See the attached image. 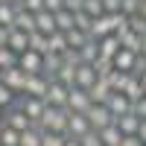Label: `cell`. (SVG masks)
<instances>
[{"mask_svg":"<svg viewBox=\"0 0 146 146\" xmlns=\"http://www.w3.org/2000/svg\"><path fill=\"white\" fill-rule=\"evenodd\" d=\"M67 123H70V111L67 108H47L41 123H35L32 129H38L41 135L44 131H56V135H67Z\"/></svg>","mask_w":146,"mask_h":146,"instance_id":"cell-1","label":"cell"},{"mask_svg":"<svg viewBox=\"0 0 146 146\" xmlns=\"http://www.w3.org/2000/svg\"><path fill=\"white\" fill-rule=\"evenodd\" d=\"M67 100H70V88H64L62 82L50 79V88L44 94V105L47 108H67Z\"/></svg>","mask_w":146,"mask_h":146,"instance_id":"cell-2","label":"cell"},{"mask_svg":"<svg viewBox=\"0 0 146 146\" xmlns=\"http://www.w3.org/2000/svg\"><path fill=\"white\" fill-rule=\"evenodd\" d=\"M15 105H18L21 111L32 120V126H35V123H41V117H44V111H47L44 100H35V96H18V102H15Z\"/></svg>","mask_w":146,"mask_h":146,"instance_id":"cell-3","label":"cell"},{"mask_svg":"<svg viewBox=\"0 0 146 146\" xmlns=\"http://www.w3.org/2000/svg\"><path fill=\"white\" fill-rule=\"evenodd\" d=\"M18 67L27 73V76H44V56L35 53V50H27L18 58Z\"/></svg>","mask_w":146,"mask_h":146,"instance_id":"cell-4","label":"cell"},{"mask_svg":"<svg viewBox=\"0 0 146 146\" xmlns=\"http://www.w3.org/2000/svg\"><path fill=\"white\" fill-rule=\"evenodd\" d=\"M85 117L91 120V129H94V131H102V129H108V126H114V114L108 111V105H91Z\"/></svg>","mask_w":146,"mask_h":146,"instance_id":"cell-5","label":"cell"},{"mask_svg":"<svg viewBox=\"0 0 146 146\" xmlns=\"http://www.w3.org/2000/svg\"><path fill=\"white\" fill-rule=\"evenodd\" d=\"M27 73H23L21 67H12V70H3V76H0V82L6 85L9 91H15L18 96H23V91H27Z\"/></svg>","mask_w":146,"mask_h":146,"instance_id":"cell-6","label":"cell"},{"mask_svg":"<svg viewBox=\"0 0 146 146\" xmlns=\"http://www.w3.org/2000/svg\"><path fill=\"white\" fill-rule=\"evenodd\" d=\"M3 126H9V129H15V131H21V135H23V131H29V129H32V120L23 114L18 105H12L9 111L3 114Z\"/></svg>","mask_w":146,"mask_h":146,"instance_id":"cell-7","label":"cell"},{"mask_svg":"<svg viewBox=\"0 0 146 146\" xmlns=\"http://www.w3.org/2000/svg\"><path fill=\"white\" fill-rule=\"evenodd\" d=\"M91 94L88 91H82V88H70V100H67V111L70 114H88V108H91Z\"/></svg>","mask_w":146,"mask_h":146,"instance_id":"cell-8","label":"cell"},{"mask_svg":"<svg viewBox=\"0 0 146 146\" xmlns=\"http://www.w3.org/2000/svg\"><path fill=\"white\" fill-rule=\"evenodd\" d=\"M88 131H94L91 129V120L85 117V114H70V123H67V137H85Z\"/></svg>","mask_w":146,"mask_h":146,"instance_id":"cell-9","label":"cell"},{"mask_svg":"<svg viewBox=\"0 0 146 146\" xmlns=\"http://www.w3.org/2000/svg\"><path fill=\"white\" fill-rule=\"evenodd\" d=\"M96 82H100V76H96L94 64H79V67H76V88H82V91H91Z\"/></svg>","mask_w":146,"mask_h":146,"instance_id":"cell-10","label":"cell"},{"mask_svg":"<svg viewBox=\"0 0 146 146\" xmlns=\"http://www.w3.org/2000/svg\"><path fill=\"white\" fill-rule=\"evenodd\" d=\"M35 32L47 35V38L58 32V27H56V15H53V12H38V15H35Z\"/></svg>","mask_w":146,"mask_h":146,"instance_id":"cell-11","label":"cell"},{"mask_svg":"<svg viewBox=\"0 0 146 146\" xmlns=\"http://www.w3.org/2000/svg\"><path fill=\"white\" fill-rule=\"evenodd\" d=\"M131 105H135V102H131L126 94H114L111 100H108V111H111V114H114V120H117V117L131 114Z\"/></svg>","mask_w":146,"mask_h":146,"instance_id":"cell-12","label":"cell"},{"mask_svg":"<svg viewBox=\"0 0 146 146\" xmlns=\"http://www.w3.org/2000/svg\"><path fill=\"white\" fill-rule=\"evenodd\" d=\"M88 94H91V102H94V105H108V100L114 96V91H111V85H108V79H100Z\"/></svg>","mask_w":146,"mask_h":146,"instance_id":"cell-13","label":"cell"},{"mask_svg":"<svg viewBox=\"0 0 146 146\" xmlns=\"http://www.w3.org/2000/svg\"><path fill=\"white\" fill-rule=\"evenodd\" d=\"M47 88H50V79H47V76H29V79H27V91H23V96H35V100H44Z\"/></svg>","mask_w":146,"mask_h":146,"instance_id":"cell-14","label":"cell"},{"mask_svg":"<svg viewBox=\"0 0 146 146\" xmlns=\"http://www.w3.org/2000/svg\"><path fill=\"white\" fill-rule=\"evenodd\" d=\"M6 47L12 53H18V56H23L29 50V35L27 32H21V29H9V41H6Z\"/></svg>","mask_w":146,"mask_h":146,"instance_id":"cell-15","label":"cell"},{"mask_svg":"<svg viewBox=\"0 0 146 146\" xmlns=\"http://www.w3.org/2000/svg\"><path fill=\"white\" fill-rule=\"evenodd\" d=\"M140 123H143V120H137L135 114H126V117H117L114 120V126L123 131V137H135L137 131H140Z\"/></svg>","mask_w":146,"mask_h":146,"instance_id":"cell-16","label":"cell"},{"mask_svg":"<svg viewBox=\"0 0 146 146\" xmlns=\"http://www.w3.org/2000/svg\"><path fill=\"white\" fill-rule=\"evenodd\" d=\"M12 29H21V32L32 35V32H35V15H29L27 9H18V15H15V23H12Z\"/></svg>","mask_w":146,"mask_h":146,"instance_id":"cell-17","label":"cell"},{"mask_svg":"<svg viewBox=\"0 0 146 146\" xmlns=\"http://www.w3.org/2000/svg\"><path fill=\"white\" fill-rule=\"evenodd\" d=\"M135 62H137V53H131V50H120V53L114 56V70L131 73V70H135Z\"/></svg>","mask_w":146,"mask_h":146,"instance_id":"cell-18","label":"cell"},{"mask_svg":"<svg viewBox=\"0 0 146 146\" xmlns=\"http://www.w3.org/2000/svg\"><path fill=\"white\" fill-rule=\"evenodd\" d=\"M120 38V47H123V50H131V53H137L140 56V50H143V35H135V32H123V35H117Z\"/></svg>","mask_w":146,"mask_h":146,"instance_id":"cell-19","label":"cell"},{"mask_svg":"<svg viewBox=\"0 0 146 146\" xmlns=\"http://www.w3.org/2000/svg\"><path fill=\"white\" fill-rule=\"evenodd\" d=\"M64 67V58L62 56H53V53H47L44 56V76L47 79H56V73Z\"/></svg>","mask_w":146,"mask_h":146,"instance_id":"cell-20","label":"cell"},{"mask_svg":"<svg viewBox=\"0 0 146 146\" xmlns=\"http://www.w3.org/2000/svg\"><path fill=\"white\" fill-rule=\"evenodd\" d=\"M100 140H102V146H123V131L117 126H108L100 131Z\"/></svg>","mask_w":146,"mask_h":146,"instance_id":"cell-21","label":"cell"},{"mask_svg":"<svg viewBox=\"0 0 146 146\" xmlns=\"http://www.w3.org/2000/svg\"><path fill=\"white\" fill-rule=\"evenodd\" d=\"M64 35H67V47H70V50H82V47L91 41V35L82 32V29H76V27H73L70 32H64Z\"/></svg>","mask_w":146,"mask_h":146,"instance_id":"cell-22","label":"cell"},{"mask_svg":"<svg viewBox=\"0 0 146 146\" xmlns=\"http://www.w3.org/2000/svg\"><path fill=\"white\" fill-rule=\"evenodd\" d=\"M15 15H18V6H12L9 0H3V3H0V27L12 29V23H15Z\"/></svg>","mask_w":146,"mask_h":146,"instance_id":"cell-23","label":"cell"},{"mask_svg":"<svg viewBox=\"0 0 146 146\" xmlns=\"http://www.w3.org/2000/svg\"><path fill=\"white\" fill-rule=\"evenodd\" d=\"M56 27H58V32H70L73 27H76V15H73V12H67V9L56 12Z\"/></svg>","mask_w":146,"mask_h":146,"instance_id":"cell-24","label":"cell"},{"mask_svg":"<svg viewBox=\"0 0 146 146\" xmlns=\"http://www.w3.org/2000/svg\"><path fill=\"white\" fill-rule=\"evenodd\" d=\"M79 56H82V64H94L96 58H100V41H94V38H91V41L79 50Z\"/></svg>","mask_w":146,"mask_h":146,"instance_id":"cell-25","label":"cell"},{"mask_svg":"<svg viewBox=\"0 0 146 146\" xmlns=\"http://www.w3.org/2000/svg\"><path fill=\"white\" fill-rule=\"evenodd\" d=\"M129 79H131V73L114 70L111 76H108V85H111V91H114V94H123V91H126V85H129Z\"/></svg>","mask_w":146,"mask_h":146,"instance_id":"cell-26","label":"cell"},{"mask_svg":"<svg viewBox=\"0 0 146 146\" xmlns=\"http://www.w3.org/2000/svg\"><path fill=\"white\" fill-rule=\"evenodd\" d=\"M0 146H21V131L0 123Z\"/></svg>","mask_w":146,"mask_h":146,"instance_id":"cell-27","label":"cell"},{"mask_svg":"<svg viewBox=\"0 0 146 146\" xmlns=\"http://www.w3.org/2000/svg\"><path fill=\"white\" fill-rule=\"evenodd\" d=\"M29 50L47 56V50H50V38H47V35H41V32H32V35H29Z\"/></svg>","mask_w":146,"mask_h":146,"instance_id":"cell-28","label":"cell"},{"mask_svg":"<svg viewBox=\"0 0 146 146\" xmlns=\"http://www.w3.org/2000/svg\"><path fill=\"white\" fill-rule=\"evenodd\" d=\"M56 82H62L64 88H76V67H70V64H64L62 70L56 73Z\"/></svg>","mask_w":146,"mask_h":146,"instance_id":"cell-29","label":"cell"},{"mask_svg":"<svg viewBox=\"0 0 146 146\" xmlns=\"http://www.w3.org/2000/svg\"><path fill=\"white\" fill-rule=\"evenodd\" d=\"M18 53H12L9 47H0V70H12V67H18Z\"/></svg>","mask_w":146,"mask_h":146,"instance_id":"cell-30","label":"cell"},{"mask_svg":"<svg viewBox=\"0 0 146 146\" xmlns=\"http://www.w3.org/2000/svg\"><path fill=\"white\" fill-rule=\"evenodd\" d=\"M123 94L129 96V100H131V102H137V100H140V96H143V82H140V79H135V76H131V79H129V85H126V91H123Z\"/></svg>","mask_w":146,"mask_h":146,"instance_id":"cell-31","label":"cell"},{"mask_svg":"<svg viewBox=\"0 0 146 146\" xmlns=\"http://www.w3.org/2000/svg\"><path fill=\"white\" fill-rule=\"evenodd\" d=\"M15 102H18V94H15V91H9L6 85L0 82V108H3V111H9Z\"/></svg>","mask_w":146,"mask_h":146,"instance_id":"cell-32","label":"cell"},{"mask_svg":"<svg viewBox=\"0 0 146 146\" xmlns=\"http://www.w3.org/2000/svg\"><path fill=\"white\" fill-rule=\"evenodd\" d=\"M85 15H91L94 21H96V18H102V15H105L102 0H85Z\"/></svg>","mask_w":146,"mask_h":146,"instance_id":"cell-33","label":"cell"},{"mask_svg":"<svg viewBox=\"0 0 146 146\" xmlns=\"http://www.w3.org/2000/svg\"><path fill=\"white\" fill-rule=\"evenodd\" d=\"M21 146H44V143H41V131H38V129L23 131V135H21Z\"/></svg>","mask_w":146,"mask_h":146,"instance_id":"cell-34","label":"cell"},{"mask_svg":"<svg viewBox=\"0 0 146 146\" xmlns=\"http://www.w3.org/2000/svg\"><path fill=\"white\" fill-rule=\"evenodd\" d=\"M129 29L135 35H143V38H146V18L143 15H131L129 18Z\"/></svg>","mask_w":146,"mask_h":146,"instance_id":"cell-35","label":"cell"},{"mask_svg":"<svg viewBox=\"0 0 146 146\" xmlns=\"http://www.w3.org/2000/svg\"><path fill=\"white\" fill-rule=\"evenodd\" d=\"M41 143H44V146H64V143H67V135H56V131H44V135H41Z\"/></svg>","mask_w":146,"mask_h":146,"instance_id":"cell-36","label":"cell"},{"mask_svg":"<svg viewBox=\"0 0 146 146\" xmlns=\"http://www.w3.org/2000/svg\"><path fill=\"white\" fill-rule=\"evenodd\" d=\"M91 27H94V18L85 15V12H79V15H76V29H82V32L91 35Z\"/></svg>","mask_w":146,"mask_h":146,"instance_id":"cell-37","label":"cell"},{"mask_svg":"<svg viewBox=\"0 0 146 146\" xmlns=\"http://www.w3.org/2000/svg\"><path fill=\"white\" fill-rule=\"evenodd\" d=\"M105 15H123V0H102Z\"/></svg>","mask_w":146,"mask_h":146,"instance_id":"cell-38","label":"cell"},{"mask_svg":"<svg viewBox=\"0 0 146 146\" xmlns=\"http://www.w3.org/2000/svg\"><path fill=\"white\" fill-rule=\"evenodd\" d=\"M131 76L135 79H146V56H137V62H135V70H131Z\"/></svg>","mask_w":146,"mask_h":146,"instance_id":"cell-39","label":"cell"},{"mask_svg":"<svg viewBox=\"0 0 146 146\" xmlns=\"http://www.w3.org/2000/svg\"><path fill=\"white\" fill-rule=\"evenodd\" d=\"M140 12V0H123V15L131 18V15H137Z\"/></svg>","mask_w":146,"mask_h":146,"instance_id":"cell-40","label":"cell"},{"mask_svg":"<svg viewBox=\"0 0 146 146\" xmlns=\"http://www.w3.org/2000/svg\"><path fill=\"white\" fill-rule=\"evenodd\" d=\"M79 143H82V146H102V140H100V131H88L85 137H79Z\"/></svg>","mask_w":146,"mask_h":146,"instance_id":"cell-41","label":"cell"},{"mask_svg":"<svg viewBox=\"0 0 146 146\" xmlns=\"http://www.w3.org/2000/svg\"><path fill=\"white\" fill-rule=\"evenodd\" d=\"M62 58H64V64H70V67H79V64H82V56H79V50H67Z\"/></svg>","mask_w":146,"mask_h":146,"instance_id":"cell-42","label":"cell"},{"mask_svg":"<svg viewBox=\"0 0 146 146\" xmlns=\"http://www.w3.org/2000/svg\"><path fill=\"white\" fill-rule=\"evenodd\" d=\"M131 114H135L137 120H146V96H140V100L131 105Z\"/></svg>","mask_w":146,"mask_h":146,"instance_id":"cell-43","label":"cell"},{"mask_svg":"<svg viewBox=\"0 0 146 146\" xmlns=\"http://www.w3.org/2000/svg\"><path fill=\"white\" fill-rule=\"evenodd\" d=\"M21 9H27L29 15H38V12H44V0H27Z\"/></svg>","mask_w":146,"mask_h":146,"instance_id":"cell-44","label":"cell"},{"mask_svg":"<svg viewBox=\"0 0 146 146\" xmlns=\"http://www.w3.org/2000/svg\"><path fill=\"white\" fill-rule=\"evenodd\" d=\"M64 9L73 12V15H79V12H85V0H64Z\"/></svg>","mask_w":146,"mask_h":146,"instance_id":"cell-45","label":"cell"},{"mask_svg":"<svg viewBox=\"0 0 146 146\" xmlns=\"http://www.w3.org/2000/svg\"><path fill=\"white\" fill-rule=\"evenodd\" d=\"M64 9V0H44V12H53V15H56V12H62Z\"/></svg>","mask_w":146,"mask_h":146,"instance_id":"cell-46","label":"cell"},{"mask_svg":"<svg viewBox=\"0 0 146 146\" xmlns=\"http://www.w3.org/2000/svg\"><path fill=\"white\" fill-rule=\"evenodd\" d=\"M123 146H143V140L135 135V137H123Z\"/></svg>","mask_w":146,"mask_h":146,"instance_id":"cell-47","label":"cell"},{"mask_svg":"<svg viewBox=\"0 0 146 146\" xmlns=\"http://www.w3.org/2000/svg\"><path fill=\"white\" fill-rule=\"evenodd\" d=\"M6 41H9V29L0 27V47H6Z\"/></svg>","mask_w":146,"mask_h":146,"instance_id":"cell-48","label":"cell"},{"mask_svg":"<svg viewBox=\"0 0 146 146\" xmlns=\"http://www.w3.org/2000/svg\"><path fill=\"white\" fill-rule=\"evenodd\" d=\"M137 137H140V140H143V146H146V120L140 123V131H137Z\"/></svg>","mask_w":146,"mask_h":146,"instance_id":"cell-49","label":"cell"},{"mask_svg":"<svg viewBox=\"0 0 146 146\" xmlns=\"http://www.w3.org/2000/svg\"><path fill=\"white\" fill-rule=\"evenodd\" d=\"M64 146H82V143H79L76 137H67V143H64Z\"/></svg>","mask_w":146,"mask_h":146,"instance_id":"cell-50","label":"cell"},{"mask_svg":"<svg viewBox=\"0 0 146 146\" xmlns=\"http://www.w3.org/2000/svg\"><path fill=\"white\" fill-rule=\"evenodd\" d=\"M9 3H12V6H18V9H21L23 3H27V0H9Z\"/></svg>","mask_w":146,"mask_h":146,"instance_id":"cell-51","label":"cell"},{"mask_svg":"<svg viewBox=\"0 0 146 146\" xmlns=\"http://www.w3.org/2000/svg\"><path fill=\"white\" fill-rule=\"evenodd\" d=\"M140 56H146V38H143V50H140Z\"/></svg>","mask_w":146,"mask_h":146,"instance_id":"cell-52","label":"cell"},{"mask_svg":"<svg viewBox=\"0 0 146 146\" xmlns=\"http://www.w3.org/2000/svg\"><path fill=\"white\" fill-rule=\"evenodd\" d=\"M143 96H146V79H143Z\"/></svg>","mask_w":146,"mask_h":146,"instance_id":"cell-53","label":"cell"},{"mask_svg":"<svg viewBox=\"0 0 146 146\" xmlns=\"http://www.w3.org/2000/svg\"><path fill=\"white\" fill-rule=\"evenodd\" d=\"M0 76H3V70H0Z\"/></svg>","mask_w":146,"mask_h":146,"instance_id":"cell-54","label":"cell"},{"mask_svg":"<svg viewBox=\"0 0 146 146\" xmlns=\"http://www.w3.org/2000/svg\"><path fill=\"white\" fill-rule=\"evenodd\" d=\"M0 3H3V0H0Z\"/></svg>","mask_w":146,"mask_h":146,"instance_id":"cell-55","label":"cell"}]
</instances>
